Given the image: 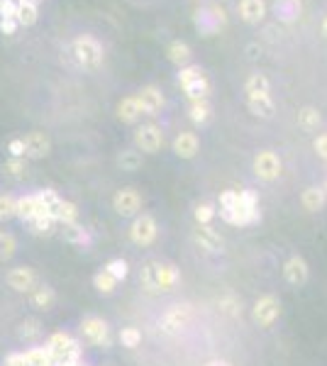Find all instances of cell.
<instances>
[{
  "label": "cell",
  "mask_w": 327,
  "mask_h": 366,
  "mask_svg": "<svg viewBox=\"0 0 327 366\" xmlns=\"http://www.w3.org/2000/svg\"><path fill=\"white\" fill-rule=\"evenodd\" d=\"M300 203H303V208L308 210V213H320L327 203L323 185H310V188H305L303 193H300Z\"/></svg>",
  "instance_id": "obj_29"
},
{
  "label": "cell",
  "mask_w": 327,
  "mask_h": 366,
  "mask_svg": "<svg viewBox=\"0 0 327 366\" xmlns=\"http://www.w3.org/2000/svg\"><path fill=\"white\" fill-rule=\"evenodd\" d=\"M117 166H120L122 171H137V169L142 166V154L137 152V149H122V152L117 154Z\"/></svg>",
  "instance_id": "obj_37"
},
{
  "label": "cell",
  "mask_w": 327,
  "mask_h": 366,
  "mask_svg": "<svg viewBox=\"0 0 327 366\" xmlns=\"http://www.w3.org/2000/svg\"><path fill=\"white\" fill-rule=\"evenodd\" d=\"M117 339H120V344L125 349H137L142 344V329L140 327H122L120 332H117Z\"/></svg>",
  "instance_id": "obj_42"
},
{
  "label": "cell",
  "mask_w": 327,
  "mask_h": 366,
  "mask_svg": "<svg viewBox=\"0 0 327 366\" xmlns=\"http://www.w3.org/2000/svg\"><path fill=\"white\" fill-rule=\"evenodd\" d=\"M218 213L225 223L234 225V228H247V225H257L259 220H262V213H249V210H244L239 190H225V193H220Z\"/></svg>",
  "instance_id": "obj_4"
},
{
  "label": "cell",
  "mask_w": 327,
  "mask_h": 366,
  "mask_svg": "<svg viewBox=\"0 0 327 366\" xmlns=\"http://www.w3.org/2000/svg\"><path fill=\"white\" fill-rule=\"evenodd\" d=\"M8 152H10V157H15V159H25V142H22V137H13L8 142Z\"/></svg>",
  "instance_id": "obj_46"
},
{
  "label": "cell",
  "mask_w": 327,
  "mask_h": 366,
  "mask_svg": "<svg viewBox=\"0 0 327 366\" xmlns=\"http://www.w3.org/2000/svg\"><path fill=\"white\" fill-rule=\"evenodd\" d=\"M69 56L79 69L84 71H95L103 66L105 49L93 34H79L69 42Z\"/></svg>",
  "instance_id": "obj_1"
},
{
  "label": "cell",
  "mask_w": 327,
  "mask_h": 366,
  "mask_svg": "<svg viewBox=\"0 0 327 366\" xmlns=\"http://www.w3.org/2000/svg\"><path fill=\"white\" fill-rule=\"evenodd\" d=\"M3 174L8 178H15V181H20V178L27 176V159H15L10 157L8 162L3 164Z\"/></svg>",
  "instance_id": "obj_41"
},
{
  "label": "cell",
  "mask_w": 327,
  "mask_h": 366,
  "mask_svg": "<svg viewBox=\"0 0 327 366\" xmlns=\"http://www.w3.org/2000/svg\"><path fill=\"white\" fill-rule=\"evenodd\" d=\"M183 93H186L188 100H206V98H211V81L208 79L196 81V84L186 86Z\"/></svg>",
  "instance_id": "obj_44"
},
{
  "label": "cell",
  "mask_w": 327,
  "mask_h": 366,
  "mask_svg": "<svg viewBox=\"0 0 327 366\" xmlns=\"http://www.w3.org/2000/svg\"><path fill=\"white\" fill-rule=\"evenodd\" d=\"M61 235V240L69 242V244L74 247H91V232L84 228L81 223H71V225H59V230H56Z\"/></svg>",
  "instance_id": "obj_25"
},
{
  "label": "cell",
  "mask_w": 327,
  "mask_h": 366,
  "mask_svg": "<svg viewBox=\"0 0 327 366\" xmlns=\"http://www.w3.org/2000/svg\"><path fill=\"white\" fill-rule=\"evenodd\" d=\"M193 25H196L198 34L203 37H213L227 25V13L220 5H208V8H198L193 15Z\"/></svg>",
  "instance_id": "obj_8"
},
{
  "label": "cell",
  "mask_w": 327,
  "mask_h": 366,
  "mask_svg": "<svg viewBox=\"0 0 327 366\" xmlns=\"http://www.w3.org/2000/svg\"><path fill=\"white\" fill-rule=\"evenodd\" d=\"M142 107H140V100H137V96L132 93V96H125L120 103H117V117H120V122H125V125H137V122L142 120Z\"/></svg>",
  "instance_id": "obj_24"
},
{
  "label": "cell",
  "mask_w": 327,
  "mask_h": 366,
  "mask_svg": "<svg viewBox=\"0 0 327 366\" xmlns=\"http://www.w3.org/2000/svg\"><path fill=\"white\" fill-rule=\"evenodd\" d=\"M254 176L262 178V181L272 183L276 178L281 176V171H283V164H281V157L272 149H262V152L254 157Z\"/></svg>",
  "instance_id": "obj_13"
},
{
  "label": "cell",
  "mask_w": 327,
  "mask_h": 366,
  "mask_svg": "<svg viewBox=\"0 0 327 366\" xmlns=\"http://www.w3.org/2000/svg\"><path fill=\"white\" fill-rule=\"evenodd\" d=\"M313 149H315V152H318V157L323 159V162H327V132H323V135L315 137Z\"/></svg>",
  "instance_id": "obj_48"
},
{
  "label": "cell",
  "mask_w": 327,
  "mask_h": 366,
  "mask_svg": "<svg viewBox=\"0 0 327 366\" xmlns=\"http://www.w3.org/2000/svg\"><path fill=\"white\" fill-rule=\"evenodd\" d=\"M156 281H159V293H168L178 286L181 281V271L171 261H159L156 259Z\"/></svg>",
  "instance_id": "obj_21"
},
{
  "label": "cell",
  "mask_w": 327,
  "mask_h": 366,
  "mask_svg": "<svg viewBox=\"0 0 327 366\" xmlns=\"http://www.w3.org/2000/svg\"><path fill=\"white\" fill-rule=\"evenodd\" d=\"M237 10H239V18L249 25H259L267 18V3H264V0H239Z\"/></svg>",
  "instance_id": "obj_26"
},
{
  "label": "cell",
  "mask_w": 327,
  "mask_h": 366,
  "mask_svg": "<svg viewBox=\"0 0 327 366\" xmlns=\"http://www.w3.org/2000/svg\"><path fill=\"white\" fill-rule=\"evenodd\" d=\"M18 237L8 230H0V264L10 261L15 254H18Z\"/></svg>",
  "instance_id": "obj_35"
},
{
  "label": "cell",
  "mask_w": 327,
  "mask_h": 366,
  "mask_svg": "<svg viewBox=\"0 0 327 366\" xmlns=\"http://www.w3.org/2000/svg\"><path fill=\"white\" fill-rule=\"evenodd\" d=\"M27 296H29V306H32L34 311H39V313L52 311L54 303H56V291L49 286V283H39V286L34 288L32 293H27Z\"/></svg>",
  "instance_id": "obj_23"
},
{
  "label": "cell",
  "mask_w": 327,
  "mask_h": 366,
  "mask_svg": "<svg viewBox=\"0 0 327 366\" xmlns=\"http://www.w3.org/2000/svg\"><path fill=\"white\" fill-rule=\"evenodd\" d=\"M0 18H13L20 27H32L39 20V3H29V0H0Z\"/></svg>",
  "instance_id": "obj_6"
},
{
  "label": "cell",
  "mask_w": 327,
  "mask_h": 366,
  "mask_svg": "<svg viewBox=\"0 0 327 366\" xmlns=\"http://www.w3.org/2000/svg\"><path fill=\"white\" fill-rule=\"evenodd\" d=\"M220 311L229 318H237L239 313H242V308H239V301L234 296H225V298H220Z\"/></svg>",
  "instance_id": "obj_45"
},
{
  "label": "cell",
  "mask_w": 327,
  "mask_h": 366,
  "mask_svg": "<svg viewBox=\"0 0 327 366\" xmlns=\"http://www.w3.org/2000/svg\"><path fill=\"white\" fill-rule=\"evenodd\" d=\"M320 122H323V117H320V110H315V107H303L298 112V125L305 132H315L320 127Z\"/></svg>",
  "instance_id": "obj_40"
},
{
  "label": "cell",
  "mask_w": 327,
  "mask_h": 366,
  "mask_svg": "<svg viewBox=\"0 0 327 366\" xmlns=\"http://www.w3.org/2000/svg\"><path fill=\"white\" fill-rule=\"evenodd\" d=\"M127 237L135 247H152L159 237V225H156L154 215L149 213H140L137 218H132L130 230H127Z\"/></svg>",
  "instance_id": "obj_7"
},
{
  "label": "cell",
  "mask_w": 327,
  "mask_h": 366,
  "mask_svg": "<svg viewBox=\"0 0 327 366\" xmlns=\"http://www.w3.org/2000/svg\"><path fill=\"white\" fill-rule=\"evenodd\" d=\"M188 117L196 127H206L213 120V105L211 100H188Z\"/></svg>",
  "instance_id": "obj_28"
},
{
  "label": "cell",
  "mask_w": 327,
  "mask_h": 366,
  "mask_svg": "<svg viewBox=\"0 0 327 366\" xmlns=\"http://www.w3.org/2000/svg\"><path fill=\"white\" fill-rule=\"evenodd\" d=\"M272 10L281 22L291 25L300 18V13H303V3H300V0H274Z\"/></svg>",
  "instance_id": "obj_27"
},
{
  "label": "cell",
  "mask_w": 327,
  "mask_h": 366,
  "mask_svg": "<svg viewBox=\"0 0 327 366\" xmlns=\"http://www.w3.org/2000/svg\"><path fill=\"white\" fill-rule=\"evenodd\" d=\"M18 218V195L0 193V223Z\"/></svg>",
  "instance_id": "obj_39"
},
{
  "label": "cell",
  "mask_w": 327,
  "mask_h": 366,
  "mask_svg": "<svg viewBox=\"0 0 327 366\" xmlns=\"http://www.w3.org/2000/svg\"><path fill=\"white\" fill-rule=\"evenodd\" d=\"M283 278L291 283V286H305V283H308V278H310L308 261H305L300 254H293L283 264Z\"/></svg>",
  "instance_id": "obj_19"
},
{
  "label": "cell",
  "mask_w": 327,
  "mask_h": 366,
  "mask_svg": "<svg viewBox=\"0 0 327 366\" xmlns=\"http://www.w3.org/2000/svg\"><path fill=\"white\" fill-rule=\"evenodd\" d=\"M279 315H281V301L274 293H264L252 308V318L259 327H272V325L279 320Z\"/></svg>",
  "instance_id": "obj_14"
},
{
  "label": "cell",
  "mask_w": 327,
  "mask_h": 366,
  "mask_svg": "<svg viewBox=\"0 0 327 366\" xmlns=\"http://www.w3.org/2000/svg\"><path fill=\"white\" fill-rule=\"evenodd\" d=\"M135 96H137V100H140L142 112L149 117L159 115L164 110V105H166V98H164V93L156 89V86H142Z\"/></svg>",
  "instance_id": "obj_18"
},
{
  "label": "cell",
  "mask_w": 327,
  "mask_h": 366,
  "mask_svg": "<svg viewBox=\"0 0 327 366\" xmlns=\"http://www.w3.org/2000/svg\"><path fill=\"white\" fill-rule=\"evenodd\" d=\"M201 149V139H198L196 132H178L173 137V154L178 159H193Z\"/></svg>",
  "instance_id": "obj_22"
},
{
  "label": "cell",
  "mask_w": 327,
  "mask_h": 366,
  "mask_svg": "<svg viewBox=\"0 0 327 366\" xmlns=\"http://www.w3.org/2000/svg\"><path fill=\"white\" fill-rule=\"evenodd\" d=\"M218 215V205L211 203V200H203V203L196 205L193 210V218H196V225H211Z\"/></svg>",
  "instance_id": "obj_38"
},
{
  "label": "cell",
  "mask_w": 327,
  "mask_h": 366,
  "mask_svg": "<svg viewBox=\"0 0 327 366\" xmlns=\"http://www.w3.org/2000/svg\"><path fill=\"white\" fill-rule=\"evenodd\" d=\"M93 288L100 293V296H112V293L117 291V281L105 269H98L93 274Z\"/></svg>",
  "instance_id": "obj_36"
},
{
  "label": "cell",
  "mask_w": 327,
  "mask_h": 366,
  "mask_svg": "<svg viewBox=\"0 0 327 366\" xmlns=\"http://www.w3.org/2000/svg\"><path fill=\"white\" fill-rule=\"evenodd\" d=\"M18 30H20V25L15 22L13 18H0V32H3L5 37H13Z\"/></svg>",
  "instance_id": "obj_47"
},
{
  "label": "cell",
  "mask_w": 327,
  "mask_h": 366,
  "mask_svg": "<svg viewBox=\"0 0 327 366\" xmlns=\"http://www.w3.org/2000/svg\"><path fill=\"white\" fill-rule=\"evenodd\" d=\"M132 142L140 154H159L164 147V130L156 122H142L137 125Z\"/></svg>",
  "instance_id": "obj_9"
},
{
  "label": "cell",
  "mask_w": 327,
  "mask_h": 366,
  "mask_svg": "<svg viewBox=\"0 0 327 366\" xmlns=\"http://www.w3.org/2000/svg\"><path fill=\"white\" fill-rule=\"evenodd\" d=\"M79 334L86 344L98 349H110L112 342H115L110 322L100 315H86L84 320L79 322Z\"/></svg>",
  "instance_id": "obj_5"
},
{
  "label": "cell",
  "mask_w": 327,
  "mask_h": 366,
  "mask_svg": "<svg viewBox=\"0 0 327 366\" xmlns=\"http://www.w3.org/2000/svg\"><path fill=\"white\" fill-rule=\"evenodd\" d=\"M39 215H49L47 205H44L42 195H39V190L18 195V220L20 223L27 225V223H32L34 218H39Z\"/></svg>",
  "instance_id": "obj_15"
},
{
  "label": "cell",
  "mask_w": 327,
  "mask_h": 366,
  "mask_svg": "<svg viewBox=\"0 0 327 366\" xmlns=\"http://www.w3.org/2000/svg\"><path fill=\"white\" fill-rule=\"evenodd\" d=\"M44 347L52 352L56 364H76L84 362V342L76 334L66 332V329H56L44 339Z\"/></svg>",
  "instance_id": "obj_3"
},
{
  "label": "cell",
  "mask_w": 327,
  "mask_h": 366,
  "mask_svg": "<svg viewBox=\"0 0 327 366\" xmlns=\"http://www.w3.org/2000/svg\"><path fill=\"white\" fill-rule=\"evenodd\" d=\"M191 318H193L191 306H186V303H178V306H171V308H168V311L159 318V329H161V334H166V337H173V334H181V329L188 327Z\"/></svg>",
  "instance_id": "obj_11"
},
{
  "label": "cell",
  "mask_w": 327,
  "mask_h": 366,
  "mask_svg": "<svg viewBox=\"0 0 327 366\" xmlns=\"http://www.w3.org/2000/svg\"><path fill=\"white\" fill-rule=\"evenodd\" d=\"M15 334H18V339L22 344L32 347V344H39V339H42L44 325H42L39 318H25V320H20L18 329H15Z\"/></svg>",
  "instance_id": "obj_20"
},
{
  "label": "cell",
  "mask_w": 327,
  "mask_h": 366,
  "mask_svg": "<svg viewBox=\"0 0 327 366\" xmlns=\"http://www.w3.org/2000/svg\"><path fill=\"white\" fill-rule=\"evenodd\" d=\"M166 56H168V61H171V64H176L178 69H181V66L191 64V56L193 54H191V46H188L186 42H181V39H176V42L168 44Z\"/></svg>",
  "instance_id": "obj_31"
},
{
  "label": "cell",
  "mask_w": 327,
  "mask_h": 366,
  "mask_svg": "<svg viewBox=\"0 0 327 366\" xmlns=\"http://www.w3.org/2000/svg\"><path fill=\"white\" fill-rule=\"evenodd\" d=\"M142 203H145V198H142V193L137 188H132V185H125V188L115 190V195H112V210H115L120 218H137V215L142 213Z\"/></svg>",
  "instance_id": "obj_10"
},
{
  "label": "cell",
  "mask_w": 327,
  "mask_h": 366,
  "mask_svg": "<svg viewBox=\"0 0 327 366\" xmlns=\"http://www.w3.org/2000/svg\"><path fill=\"white\" fill-rule=\"evenodd\" d=\"M25 142V159H29V162H39V159H47L49 152H52V139H49L47 132H27V135L22 137Z\"/></svg>",
  "instance_id": "obj_17"
},
{
  "label": "cell",
  "mask_w": 327,
  "mask_h": 366,
  "mask_svg": "<svg viewBox=\"0 0 327 366\" xmlns=\"http://www.w3.org/2000/svg\"><path fill=\"white\" fill-rule=\"evenodd\" d=\"M5 283H8L15 293H25V296H27V293H32L42 281H39V274L32 269V266L20 264V266L8 269V274H5Z\"/></svg>",
  "instance_id": "obj_12"
},
{
  "label": "cell",
  "mask_w": 327,
  "mask_h": 366,
  "mask_svg": "<svg viewBox=\"0 0 327 366\" xmlns=\"http://www.w3.org/2000/svg\"><path fill=\"white\" fill-rule=\"evenodd\" d=\"M27 228L32 235H37V237H49L59 230V225H56V220L52 218V215H39V218H34L32 223H27Z\"/></svg>",
  "instance_id": "obj_34"
},
{
  "label": "cell",
  "mask_w": 327,
  "mask_h": 366,
  "mask_svg": "<svg viewBox=\"0 0 327 366\" xmlns=\"http://www.w3.org/2000/svg\"><path fill=\"white\" fill-rule=\"evenodd\" d=\"M140 286L145 288L149 296H159V281H156V259L147 261L140 269Z\"/></svg>",
  "instance_id": "obj_30"
},
{
  "label": "cell",
  "mask_w": 327,
  "mask_h": 366,
  "mask_svg": "<svg viewBox=\"0 0 327 366\" xmlns=\"http://www.w3.org/2000/svg\"><path fill=\"white\" fill-rule=\"evenodd\" d=\"M54 220H56V225L79 223V208H76V203H71V200L61 198L59 205H56V210H54Z\"/></svg>",
  "instance_id": "obj_32"
},
{
  "label": "cell",
  "mask_w": 327,
  "mask_h": 366,
  "mask_svg": "<svg viewBox=\"0 0 327 366\" xmlns=\"http://www.w3.org/2000/svg\"><path fill=\"white\" fill-rule=\"evenodd\" d=\"M247 93V105L257 117H274V98H272V84L264 74H252L244 84Z\"/></svg>",
  "instance_id": "obj_2"
},
{
  "label": "cell",
  "mask_w": 327,
  "mask_h": 366,
  "mask_svg": "<svg viewBox=\"0 0 327 366\" xmlns=\"http://www.w3.org/2000/svg\"><path fill=\"white\" fill-rule=\"evenodd\" d=\"M193 242H196L198 249L208 251V254H218V251L225 249V240L222 235L213 228V225H196V230L191 232Z\"/></svg>",
  "instance_id": "obj_16"
},
{
  "label": "cell",
  "mask_w": 327,
  "mask_h": 366,
  "mask_svg": "<svg viewBox=\"0 0 327 366\" xmlns=\"http://www.w3.org/2000/svg\"><path fill=\"white\" fill-rule=\"evenodd\" d=\"M206 366H232V364L225 362V359H213V362H208Z\"/></svg>",
  "instance_id": "obj_49"
},
{
  "label": "cell",
  "mask_w": 327,
  "mask_h": 366,
  "mask_svg": "<svg viewBox=\"0 0 327 366\" xmlns=\"http://www.w3.org/2000/svg\"><path fill=\"white\" fill-rule=\"evenodd\" d=\"M323 34L327 37V18H325V22H323Z\"/></svg>",
  "instance_id": "obj_50"
},
{
  "label": "cell",
  "mask_w": 327,
  "mask_h": 366,
  "mask_svg": "<svg viewBox=\"0 0 327 366\" xmlns=\"http://www.w3.org/2000/svg\"><path fill=\"white\" fill-rule=\"evenodd\" d=\"M201 79H206V71H203L198 64L181 66V69H178V74H176V84L181 86V89H186V86L196 84V81H201Z\"/></svg>",
  "instance_id": "obj_33"
},
{
  "label": "cell",
  "mask_w": 327,
  "mask_h": 366,
  "mask_svg": "<svg viewBox=\"0 0 327 366\" xmlns=\"http://www.w3.org/2000/svg\"><path fill=\"white\" fill-rule=\"evenodd\" d=\"M108 274L115 278L117 283L125 281L127 276H130V264H127V259H122V256H115V259H110L108 264L103 266Z\"/></svg>",
  "instance_id": "obj_43"
},
{
  "label": "cell",
  "mask_w": 327,
  "mask_h": 366,
  "mask_svg": "<svg viewBox=\"0 0 327 366\" xmlns=\"http://www.w3.org/2000/svg\"><path fill=\"white\" fill-rule=\"evenodd\" d=\"M323 190H325V195H327V178H325V183H323Z\"/></svg>",
  "instance_id": "obj_51"
}]
</instances>
